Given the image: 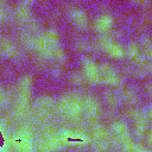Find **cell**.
Listing matches in <instances>:
<instances>
[{
    "label": "cell",
    "mask_w": 152,
    "mask_h": 152,
    "mask_svg": "<svg viewBox=\"0 0 152 152\" xmlns=\"http://www.w3.org/2000/svg\"><path fill=\"white\" fill-rule=\"evenodd\" d=\"M58 109L64 118L76 122L83 115V97L76 91L66 93L61 97Z\"/></svg>",
    "instance_id": "cell-1"
},
{
    "label": "cell",
    "mask_w": 152,
    "mask_h": 152,
    "mask_svg": "<svg viewBox=\"0 0 152 152\" xmlns=\"http://www.w3.org/2000/svg\"><path fill=\"white\" fill-rule=\"evenodd\" d=\"M70 82L75 86H81L86 82V80H84V76L82 72H72L70 75Z\"/></svg>",
    "instance_id": "cell-20"
},
{
    "label": "cell",
    "mask_w": 152,
    "mask_h": 152,
    "mask_svg": "<svg viewBox=\"0 0 152 152\" xmlns=\"http://www.w3.org/2000/svg\"><path fill=\"white\" fill-rule=\"evenodd\" d=\"M14 15L19 23H28L31 20V2H19L14 10Z\"/></svg>",
    "instance_id": "cell-13"
},
{
    "label": "cell",
    "mask_w": 152,
    "mask_h": 152,
    "mask_svg": "<svg viewBox=\"0 0 152 152\" xmlns=\"http://www.w3.org/2000/svg\"><path fill=\"white\" fill-rule=\"evenodd\" d=\"M81 65H82V74L84 76L86 82H88L90 84H97L101 82L100 69H99L97 63H95L93 59H90L88 57H82Z\"/></svg>",
    "instance_id": "cell-5"
},
{
    "label": "cell",
    "mask_w": 152,
    "mask_h": 152,
    "mask_svg": "<svg viewBox=\"0 0 152 152\" xmlns=\"http://www.w3.org/2000/svg\"><path fill=\"white\" fill-rule=\"evenodd\" d=\"M69 17L70 20L80 28H86L88 25V15L86 12L80 7H71L69 10Z\"/></svg>",
    "instance_id": "cell-11"
},
{
    "label": "cell",
    "mask_w": 152,
    "mask_h": 152,
    "mask_svg": "<svg viewBox=\"0 0 152 152\" xmlns=\"http://www.w3.org/2000/svg\"><path fill=\"white\" fill-rule=\"evenodd\" d=\"M32 88V77L31 75L23 76L18 82V93H17V103H15V115L18 118L25 116L27 110V104L30 101Z\"/></svg>",
    "instance_id": "cell-3"
},
{
    "label": "cell",
    "mask_w": 152,
    "mask_h": 152,
    "mask_svg": "<svg viewBox=\"0 0 152 152\" xmlns=\"http://www.w3.org/2000/svg\"><path fill=\"white\" fill-rule=\"evenodd\" d=\"M83 113L90 121H96L101 113V106L93 95H86L83 97Z\"/></svg>",
    "instance_id": "cell-9"
},
{
    "label": "cell",
    "mask_w": 152,
    "mask_h": 152,
    "mask_svg": "<svg viewBox=\"0 0 152 152\" xmlns=\"http://www.w3.org/2000/svg\"><path fill=\"white\" fill-rule=\"evenodd\" d=\"M6 17V4L4 1H0V23L4 21Z\"/></svg>",
    "instance_id": "cell-24"
},
{
    "label": "cell",
    "mask_w": 152,
    "mask_h": 152,
    "mask_svg": "<svg viewBox=\"0 0 152 152\" xmlns=\"http://www.w3.org/2000/svg\"><path fill=\"white\" fill-rule=\"evenodd\" d=\"M129 152H148V151H147L142 145H139V144H137V142H133V145H132Z\"/></svg>",
    "instance_id": "cell-23"
},
{
    "label": "cell",
    "mask_w": 152,
    "mask_h": 152,
    "mask_svg": "<svg viewBox=\"0 0 152 152\" xmlns=\"http://www.w3.org/2000/svg\"><path fill=\"white\" fill-rule=\"evenodd\" d=\"M103 95H104V99H106V101H107V103L109 106H112V107H116L118 106L119 99H118V95L116 94H114L112 91H107Z\"/></svg>",
    "instance_id": "cell-19"
},
{
    "label": "cell",
    "mask_w": 152,
    "mask_h": 152,
    "mask_svg": "<svg viewBox=\"0 0 152 152\" xmlns=\"http://www.w3.org/2000/svg\"><path fill=\"white\" fill-rule=\"evenodd\" d=\"M91 134L94 138V141H108L110 140V135L108 131L100 124H95L91 128Z\"/></svg>",
    "instance_id": "cell-15"
},
{
    "label": "cell",
    "mask_w": 152,
    "mask_h": 152,
    "mask_svg": "<svg viewBox=\"0 0 152 152\" xmlns=\"http://www.w3.org/2000/svg\"><path fill=\"white\" fill-rule=\"evenodd\" d=\"M134 121H135V134L138 137H144L145 133H146V131H147V119L144 115V112Z\"/></svg>",
    "instance_id": "cell-17"
},
{
    "label": "cell",
    "mask_w": 152,
    "mask_h": 152,
    "mask_svg": "<svg viewBox=\"0 0 152 152\" xmlns=\"http://www.w3.org/2000/svg\"><path fill=\"white\" fill-rule=\"evenodd\" d=\"M121 94H122V99L128 103H135L138 101V95L132 89H124Z\"/></svg>",
    "instance_id": "cell-18"
},
{
    "label": "cell",
    "mask_w": 152,
    "mask_h": 152,
    "mask_svg": "<svg viewBox=\"0 0 152 152\" xmlns=\"http://www.w3.org/2000/svg\"><path fill=\"white\" fill-rule=\"evenodd\" d=\"M19 51L15 46V44L7 37H0V55L7 57V58H13L18 56Z\"/></svg>",
    "instance_id": "cell-12"
},
{
    "label": "cell",
    "mask_w": 152,
    "mask_h": 152,
    "mask_svg": "<svg viewBox=\"0 0 152 152\" xmlns=\"http://www.w3.org/2000/svg\"><path fill=\"white\" fill-rule=\"evenodd\" d=\"M62 147H64V145L62 144L57 132H46L38 141V148L43 152H52L61 150Z\"/></svg>",
    "instance_id": "cell-7"
},
{
    "label": "cell",
    "mask_w": 152,
    "mask_h": 152,
    "mask_svg": "<svg viewBox=\"0 0 152 152\" xmlns=\"http://www.w3.org/2000/svg\"><path fill=\"white\" fill-rule=\"evenodd\" d=\"M100 69V78L101 82L108 84V86H113V87H118L121 83V77L120 75L116 72V70L108 63H102L99 65Z\"/></svg>",
    "instance_id": "cell-8"
},
{
    "label": "cell",
    "mask_w": 152,
    "mask_h": 152,
    "mask_svg": "<svg viewBox=\"0 0 152 152\" xmlns=\"http://www.w3.org/2000/svg\"><path fill=\"white\" fill-rule=\"evenodd\" d=\"M113 24H114L113 15H110L108 13H102V14H100L95 19V21H94V28H95V31H97L100 33H107L112 28Z\"/></svg>",
    "instance_id": "cell-10"
},
{
    "label": "cell",
    "mask_w": 152,
    "mask_h": 152,
    "mask_svg": "<svg viewBox=\"0 0 152 152\" xmlns=\"http://www.w3.org/2000/svg\"><path fill=\"white\" fill-rule=\"evenodd\" d=\"M10 145L15 152H34L33 131L30 126H20L10 139Z\"/></svg>",
    "instance_id": "cell-2"
},
{
    "label": "cell",
    "mask_w": 152,
    "mask_h": 152,
    "mask_svg": "<svg viewBox=\"0 0 152 152\" xmlns=\"http://www.w3.org/2000/svg\"><path fill=\"white\" fill-rule=\"evenodd\" d=\"M99 45L112 58L121 59V58L125 57V49H124V46L120 43L113 40L112 38H109L107 36H103V37H101L99 39Z\"/></svg>",
    "instance_id": "cell-6"
},
{
    "label": "cell",
    "mask_w": 152,
    "mask_h": 152,
    "mask_svg": "<svg viewBox=\"0 0 152 152\" xmlns=\"http://www.w3.org/2000/svg\"><path fill=\"white\" fill-rule=\"evenodd\" d=\"M125 56H127L129 59L138 62L139 58L141 57V52H140V48L138 44L135 43H129L127 45V48L125 49Z\"/></svg>",
    "instance_id": "cell-16"
},
{
    "label": "cell",
    "mask_w": 152,
    "mask_h": 152,
    "mask_svg": "<svg viewBox=\"0 0 152 152\" xmlns=\"http://www.w3.org/2000/svg\"><path fill=\"white\" fill-rule=\"evenodd\" d=\"M75 48L80 51H90L93 45L89 43V42H86V40H81V42H77L75 44Z\"/></svg>",
    "instance_id": "cell-22"
},
{
    "label": "cell",
    "mask_w": 152,
    "mask_h": 152,
    "mask_svg": "<svg viewBox=\"0 0 152 152\" xmlns=\"http://www.w3.org/2000/svg\"><path fill=\"white\" fill-rule=\"evenodd\" d=\"M57 134L64 146L82 147L91 142L90 137L86 132L77 128H62L61 131L57 132Z\"/></svg>",
    "instance_id": "cell-4"
},
{
    "label": "cell",
    "mask_w": 152,
    "mask_h": 152,
    "mask_svg": "<svg viewBox=\"0 0 152 152\" xmlns=\"http://www.w3.org/2000/svg\"><path fill=\"white\" fill-rule=\"evenodd\" d=\"M108 146H109L108 141H94L93 142L94 152H106L108 150Z\"/></svg>",
    "instance_id": "cell-21"
},
{
    "label": "cell",
    "mask_w": 152,
    "mask_h": 152,
    "mask_svg": "<svg viewBox=\"0 0 152 152\" xmlns=\"http://www.w3.org/2000/svg\"><path fill=\"white\" fill-rule=\"evenodd\" d=\"M52 74H53V76H56V77H59V75L62 74V70L59 69V66H55V69H53Z\"/></svg>",
    "instance_id": "cell-25"
},
{
    "label": "cell",
    "mask_w": 152,
    "mask_h": 152,
    "mask_svg": "<svg viewBox=\"0 0 152 152\" xmlns=\"http://www.w3.org/2000/svg\"><path fill=\"white\" fill-rule=\"evenodd\" d=\"M53 101L49 96H42L39 100H37L36 108H37V115L40 118H46L50 114V110L52 108Z\"/></svg>",
    "instance_id": "cell-14"
},
{
    "label": "cell",
    "mask_w": 152,
    "mask_h": 152,
    "mask_svg": "<svg viewBox=\"0 0 152 152\" xmlns=\"http://www.w3.org/2000/svg\"><path fill=\"white\" fill-rule=\"evenodd\" d=\"M0 152H7V151H5V150H0Z\"/></svg>",
    "instance_id": "cell-26"
}]
</instances>
